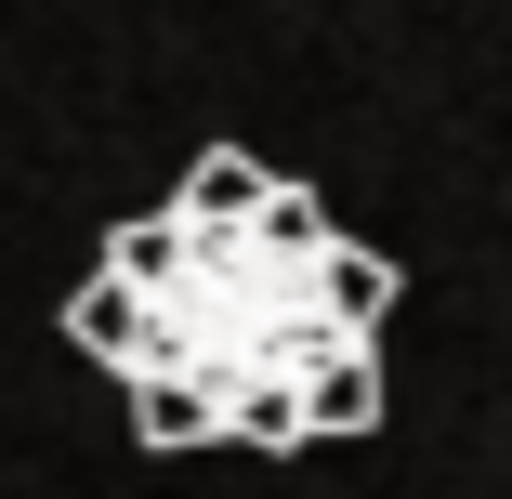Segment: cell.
<instances>
[{"instance_id": "7a4b0ae2", "label": "cell", "mask_w": 512, "mask_h": 499, "mask_svg": "<svg viewBox=\"0 0 512 499\" xmlns=\"http://www.w3.org/2000/svg\"><path fill=\"white\" fill-rule=\"evenodd\" d=\"M276 184H289L276 158H250V145H211V158H184L171 224H184V237H237V224H263V197H276Z\"/></svg>"}, {"instance_id": "8992f818", "label": "cell", "mask_w": 512, "mask_h": 499, "mask_svg": "<svg viewBox=\"0 0 512 499\" xmlns=\"http://www.w3.org/2000/svg\"><path fill=\"white\" fill-rule=\"evenodd\" d=\"M119 394H132V434L145 447H171V460L184 447H224V408H211V394H184V381H119Z\"/></svg>"}, {"instance_id": "3957f363", "label": "cell", "mask_w": 512, "mask_h": 499, "mask_svg": "<svg viewBox=\"0 0 512 499\" xmlns=\"http://www.w3.org/2000/svg\"><path fill=\"white\" fill-rule=\"evenodd\" d=\"M368 421H381V342H342V355L302 368V447H342Z\"/></svg>"}, {"instance_id": "5b68a950", "label": "cell", "mask_w": 512, "mask_h": 499, "mask_svg": "<svg viewBox=\"0 0 512 499\" xmlns=\"http://www.w3.org/2000/svg\"><path fill=\"white\" fill-rule=\"evenodd\" d=\"M316 289H329V329H342V342H381V316H394V263H381V250H355V237H329V263H316Z\"/></svg>"}, {"instance_id": "277c9868", "label": "cell", "mask_w": 512, "mask_h": 499, "mask_svg": "<svg viewBox=\"0 0 512 499\" xmlns=\"http://www.w3.org/2000/svg\"><path fill=\"white\" fill-rule=\"evenodd\" d=\"M66 342H79L92 368H119V381H132V355H145V289L79 276V289H66Z\"/></svg>"}, {"instance_id": "6da1fadb", "label": "cell", "mask_w": 512, "mask_h": 499, "mask_svg": "<svg viewBox=\"0 0 512 499\" xmlns=\"http://www.w3.org/2000/svg\"><path fill=\"white\" fill-rule=\"evenodd\" d=\"M329 263V250H316ZM316 263L276 250V237H184L171 276L145 289V355L132 381H184V394H211V408H250V394H289L316 355H342L329 329V289Z\"/></svg>"}]
</instances>
